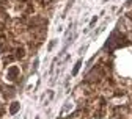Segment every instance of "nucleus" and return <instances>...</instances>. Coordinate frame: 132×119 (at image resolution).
I'll use <instances>...</instances> for the list:
<instances>
[{
	"label": "nucleus",
	"mask_w": 132,
	"mask_h": 119,
	"mask_svg": "<svg viewBox=\"0 0 132 119\" xmlns=\"http://www.w3.org/2000/svg\"><path fill=\"white\" fill-rule=\"evenodd\" d=\"M80 66H82V63L79 61V63L76 64V67H74V71H72V75H76V74H77V71H79V67H80Z\"/></svg>",
	"instance_id": "1"
}]
</instances>
